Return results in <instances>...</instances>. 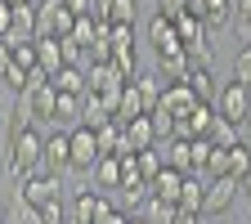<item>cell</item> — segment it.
I'll return each instance as SVG.
<instances>
[{
	"label": "cell",
	"instance_id": "cell-19",
	"mask_svg": "<svg viewBox=\"0 0 251 224\" xmlns=\"http://www.w3.org/2000/svg\"><path fill=\"white\" fill-rule=\"evenodd\" d=\"M14 36L18 41H36V5L31 0H23V5H14Z\"/></svg>",
	"mask_w": 251,
	"mask_h": 224
},
{
	"label": "cell",
	"instance_id": "cell-36",
	"mask_svg": "<svg viewBox=\"0 0 251 224\" xmlns=\"http://www.w3.org/2000/svg\"><path fill=\"white\" fill-rule=\"evenodd\" d=\"M72 18H94V0H58Z\"/></svg>",
	"mask_w": 251,
	"mask_h": 224
},
{
	"label": "cell",
	"instance_id": "cell-21",
	"mask_svg": "<svg viewBox=\"0 0 251 224\" xmlns=\"http://www.w3.org/2000/svg\"><path fill=\"white\" fill-rule=\"evenodd\" d=\"M117 193H121V202H126V206H139V202H148V198H152V188H148V179H144V175H126Z\"/></svg>",
	"mask_w": 251,
	"mask_h": 224
},
{
	"label": "cell",
	"instance_id": "cell-23",
	"mask_svg": "<svg viewBox=\"0 0 251 224\" xmlns=\"http://www.w3.org/2000/svg\"><path fill=\"white\" fill-rule=\"evenodd\" d=\"M135 166H139V175L152 184L157 175H162V166H166V152H162V144H157V148H144V152H135Z\"/></svg>",
	"mask_w": 251,
	"mask_h": 224
},
{
	"label": "cell",
	"instance_id": "cell-22",
	"mask_svg": "<svg viewBox=\"0 0 251 224\" xmlns=\"http://www.w3.org/2000/svg\"><path fill=\"white\" fill-rule=\"evenodd\" d=\"M179 220V206L175 202H162V198H148L144 202V224H175Z\"/></svg>",
	"mask_w": 251,
	"mask_h": 224
},
{
	"label": "cell",
	"instance_id": "cell-16",
	"mask_svg": "<svg viewBox=\"0 0 251 224\" xmlns=\"http://www.w3.org/2000/svg\"><path fill=\"white\" fill-rule=\"evenodd\" d=\"M36 68H41L45 76H54V72L63 68V41H54V36H36Z\"/></svg>",
	"mask_w": 251,
	"mask_h": 224
},
{
	"label": "cell",
	"instance_id": "cell-38",
	"mask_svg": "<svg viewBox=\"0 0 251 224\" xmlns=\"http://www.w3.org/2000/svg\"><path fill=\"white\" fill-rule=\"evenodd\" d=\"M233 23L238 27H251V0H233Z\"/></svg>",
	"mask_w": 251,
	"mask_h": 224
},
{
	"label": "cell",
	"instance_id": "cell-13",
	"mask_svg": "<svg viewBox=\"0 0 251 224\" xmlns=\"http://www.w3.org/2000/svg\"><path fill=\"white\" fill-rule=\"evenodd\" d=\"M90 179H94L99 193H117L121 188V157H99L94 171H90Z\"/></svg>",
	"mask_w": 251,
	"mask_h": 224
},
{
	"label": "cell",
	"instance_id": "cell-30",
	"mask_svg": "<svg viewBox=\"0 0 251 224\" xmlns=\"http://www.w3.org/2000/svg\"><path fill=\"white\" fill-rule=\"evenodd\" d=\"M247 171H251V144L238 139V144L229 148V179H242Z\"/></svg>",
	"mask_w": 251,
	"mask_h": 224
},
{
	"label": "cell",
	"instance_id": "cell-26",
	"mask_svg": "<svg viewBox=\"0 0 251 224\" xmlns=\"http://www.w3.org/2000/svg\"><path fill=\"white\" fill-rule=\"evenodd\" d=\"M206 31H220V27H229L233 23V0H206V14H202Z\"/></svg>",
	"mask_w": 251,
	"mask_h": 224
},
{
	"label": "cell",
	"instance_id": "cell-29",
	"mask_svg": "<svg viewBox=\"0 0 251 224\" xmlns=\"http://www.w3.org/2000/svg\"><path fill=\"white\" fill-rule=\"evenodd\" d=\"M206 139H211L215 148H233V144H238L242 135H238V125H233V121H225V117H215V121H211V130H206Z\"/></svg>",
	"mask_w": 251,
	"mask_h": 224
},
{
	"label": "cell",
	"instance_id": "cell-40",
	"mask_svg": "<svg viewBox=\"0 0 251 224\" xmlns=\"http://www.w3.org/2000/svg\"><path fill=\"white\" fill-rule=\"evenodd\" d=\"M238 135H242V144H251V108H247V117L238 121Z\"/></svg>",
	"mask_w": 251,
	"mask_h": 224
},
{
	"label": "cell",
	"instance_id": "cell-34",
	"mask_svg": "<svg viewBox=\"0 0 251 224\" xmlns=\"http://www.w3.org/2000/svg\"><path fill=\"white\" fill-rule=\"evenodd\" d=\"M233 81H242V85H251V45L233 58Z\"/></svg>",
	"mask_w": 251,
	"mask_h": 224
},
{
	"label": "cell",
	"instance_id": "cell-27",
	"mask_svg": "<svg viewBox=\"0 0 251 224\" xmlns=\"http://www.w3.org/2000/svg\"><path fill=\"white\" fill-rule=\"evenodd\" d=\"M188 90H193L198 94V99L202 103H215V81H211V68H188Z\"/></svg>",
	"mask_w": 251,
	"mask_h": 224
},
{
	"label": "cell",
	"instance_id": "cell-46",
	"mask_svg": "<svg viewBox=\"0 0 251 224\" xmlns=\"http://www.w3.org/2000/svg\"><path fill=\"white\" fill-rule=\"evenodd\" d=\"M5 5H23V0H5Z\"/></svg>",
	"mask_w": 251,
	"mask_h": 224
},
{
	"label": "cell",
	"instance_id": "cell-1",
	"mask_svg": "<svg viewBox=\"0 0 251 224\" xmlns=\"http://www.w3.org/2000/svg\"><path fill=\"white\" fill-rule=\"evenodd\" d=\"M9 179L14 184H23L27 175H36L41 171V162H45V135L36 130V125H23V130L9 139Z\"/></svg>",
	"mask_w": 251,
	"mask_h": 224
},
{
	"label": "cell",
	"instance_id": "cell-5",
	"mask_svg": "<svg viewBox=\"0 0 251 224\" xmlns=\"http://www.w3.org/2000/svg\"><path fill=\"white\" fill-rule=\"evenodd\" d=\"M233 202H238V179L220 175V179H211V184H206V193H202V215H206V220H215V215L233 211Z\"/></svg>",
	"mask_w": 251,
	"mask_h": 224
},
{
	"label": "cell",
	"instance_id": "cell-9",
	"mask_svg": "<svg viewBox=\"0 0 251 224\" xmlns=\"http://www.w3.org/2000/svg\"><path fill=\"white\" fill-rule=\"evenodd\" d=\"M68 166H72V144H68V130L45 135V162H41V171L58 175V171H68Z\"/></svg>",
	"mask_w": 251,
	"mask_h": 224
},
{
	"label": "cell",
	"instance_id": "cell-44",
	"mask_svg": "<svg viewBox=\"0 0 251 224\" xmlns=\"http://www.w3.org/2000/svg\"><path fill=\"white\" fill-rule=\"evenodd\" d=\"M126 224H144V215H130V220H126Z\"/></svg>",
	"mask_w": 251,
	"mask_h": 224
},
{
	"label": "cell",
	"instance_id": "cell-17",
	"mask_svg": "<svg viewBox=\"0 0 251 224\" xmlns=\"http://www.w3.org/2000/svg\"><path fill=\"white\" fill-rule=\"evenodd\" d=\"M179 184H184V171L162 166V175H157L148 188H152V198H162V202H179Z\"/></svg>",
	"mask_w": 251,
	"mask_h": 224
},
{
	"label": "cell",
	"instance_id": "cell-3",
	"mask_svg": "<svg viewBox=\"0 0 251 224\" xmlns=\"http://www.w3.org/2000/svg\"><path fill=\"white\" fill-rule=\"evenodd\" d=\"M72 27H76V18L63 9L58 0H41V5H36V36L63 41V36H72Z\"/></svg>",
	"mask_w": 251,
	"mask_h": 224
},
{
	"label": "cell",
	"instance_id": "cell-6",
	"mask_svg": "<svg viewBox=\"0 0 251 224\" xmlns=\"http://www.w3.org/2000/svg\"><path fill=\"white\" fill-rule=\"evenodd\" d=\"M247 108H251V85H242V81H229L225 90L215 94V117H225L233 125L247 117Z\"/></svg>",
	"mask_w": 251,
	"mask_h": 224
},
{
	"label": "cell",
	"instance_id": "cell-2",
	"mask_svg": "<svg viewBox=\"0 0 251 224\" xmlns=\"http://www.w3.org/2000/svg\"><path fill=\"white\" fill-rule=\"evenodd\" d=\"M112 211V202L99 193V188H76V193L68 198V215H72V224H99L103 215Z\"/></svg>",
	"mask_w": 251,
	"mask_h": 224
},
{
	"label": "cell",
	"instance_id": "cell-8",
	"mask_svg": "<svg viewBox=\"0 0 251 224\" xmlns=\"http://www.w3.org/2000/svg\"><path fill=\"white\" fill-rule=\"evenodd\" d=\"M148 45L157 50V58H166V54H184V41H179L175 23L162 18V14H152V23H148Z\"/></svg>",
	"mask_w": 251,
	"mask_h": 224
},
{
	"label": "cell",
	"instance_id": "cell-20",
	"mask_svg": "<svg viewBox=\"0 0 251 224\" xmlns=\"http://www.w3.org/2000/svg\"><path fill=\"white\" fill-rule=\"evenodd\" d=\"M135 117H144V99H139V90H135V85H126V90H121V99H117L112 121L126 125V121H135Z\"/></svg>",
	"mask_w": 251,
	"mask_h": 224
},
{
	"label": "cell",
	"instance_id": "cell-43",
	"mask_svg": "<svg viewBox=\"0 0 251 224\" xmlns=\"http://www.w3.org/2000/svg\"><path fill=\"white\" fill-rule=\"evenodd\" d=\"M175 224H211V220H206V215H179Z\"/></svg>",
	"mask_w": 251,
	"mask_h": 224
},
{
	"label": "cell",
	"instance_id": "cell-10",
	"mask_svg": "<svg viewBox=\"0 0 251 224\" xmlns=\"http://www.w3.org/2000/svg\"><path fill=\"white\" fill-rule=\"evenodd\" d=\"M198 103H202V99L188 90V81H171V85H166V94H162V108H166L171 117H188Z\"/></svg>",
	"mask_w": 251,
	"mask_h": 224
},
{
	"label": "cell",
	"instance_id": "cell-39",
	"mask_svg": "<svg viewBox=\"0 0 251 224\" xmlns=\"http://www.w3.org/2000/svg\"><path fill=\"white\" fill-rule=\"evenodd\" d=\"M9 27H14V5H5V0H0V36H5Z\"/></svg>",
	"mask_w": 251,
	"mask_h": 224
},
{
	"label": "cell",
	"instance_id": "cell-15",
	"mask_svg": "<svg viewBox=\"0 0 251 224\" xmlns=\"http://www.w3.org/2000/svg\"><path fill=\"white\" fill-rule=\"evenodd\" d=\"M202 193H206V184L198 179V175H184V184H179V215H202Z\"/></svg>",
	"mask_w": 251,
	"mask_h": 224
},
{
	"label": "cell",
	"instance_id": "cell-47",
	"mask_svg": "<svg viewBox=\"0 0 251 224\" xmlns=\"http://www.w3.org/2000/svg\"><path fill=\"white\" fill-rule=\"evenodd\" d=\"M0 94H5V85H0Z\"/></svg>",
	"mask_w": 251,
	"mask_h": 224
},
{
	"label": "cell",
	"instance_id": "cell-32",
	"mask_svg": "<svg viewBox=\"0 0 251 224\" xmlns=\"http://www.w3.org/2000/svg\"><path fill=\"white\" fill-rule=\"evenodd\" d=\"M36 211H41V224H72L68 202H63V198H54V202H45V206H36Z\"/></svg>",
	"mask_w": 251,
	"mask_h": 224
},
{
	"label": "cell",
	"instance_id": "cell-18",
	"mask_svg": "<svg viewBox=\"0 0 251 224\" xmlns=\"http://www.w3.org/2000/svg\"><path fill=\"white\" fill-rule=\"evenodd\" d=\"M94 139H99V157H121V152H130L126 148V130L117 121H108L103 130H94Z\"/></svg>",
	"mask_w": 251,
	"mask_h": 224
},
{
	"label": "cell",
	"instance_id": "cell-4",
	"mask_svg": "<svg viewBox=\"0 0 251 224\" xmlns=\"http://www.w3.org/2000/svg\"><path fill=\"white\" fill-rule=\"evenodd\" d=\"M18 198H23L27 206H45V202L63 198V184H58V175H50V171H36V175H27V179L18 184Z\"/></svg>",
	"mask_w": 251,
	"mask_h": 224
},
{
	"label": "cell",
	"instance_id": "cell-14",
	"mask_svg": "<svg viewBox=\"0 0 251 224\" xmlns=\"http://www.w3.org/2000/svg\"><path fill=\"white\" fill-rule=\"evenodd\" d=\"M121 130H126V148H130V152L157 148V130H152V121H148V117H135V121H126Z\"/></svg>",
	"mask_w": 251,
	"mask_h": 224
},
{
	"label": "cell",
	"instance_id": "cell-45",
	"mask_svg": "<svg viewBox=\"0 0 251 224\" xmlns=\"http://www.w3.org/2000/svg\"><path fill=\"white\" fill-rule=\"evenodd\" d=\"M0 157H5V135H0Z\"/></svg>",
	"mask_w": 251,
	"mask_h": 224
},
{
	"label": "cell",
	"instance_id": "cell-31",
	"mask_svg": "<svg viewBox=\"0 0 251 224\" xmlns=\"http://www.w3.org/2000/svg\"><path fill=\"white\" fill-rule=\"evenodd\" d=\"M135 14H139V0H112L108 5V23L117 27H135Z\"/></svg>",
	"mask_w": 251,
	"mask_h": 224
},
{
	"label": "cell",
	"instance_id": "cell-33",
	"mask_svg": "<svg viewBox=\"0 0 251 224\" xmlns=\"http://www.w3.org/2000/svg\"><path fill=\"white\" fill-rule=\"evenodd\" d=\"M9 50H14V68H23V72L36 68V41H18V45H9Z\"/></svg>",
	"mask_w": 251,
	"mask_h": 224
},
{
	"label": "cell",
	"instance_id": "cell-28",
	"mask_svg": "<svg viewBox=\"0 0 251 224\" xmlns=\"http://www.w3.org/2000/svg\"><path fill=\"white\" fill-rule=\"evenodd\" d=\"M50 81H54L58 94H85V72H81V68H58Z\"/></svg>",
	"mask_w": 251,
	"mask_h": 224
},
{
	"label": "cell",
	"instance_id": "cell-7",
	"mask_svg": "<svg viewBox=\"0 0 251 224\" xmlns=\"http://www.w3.org/2000/svg\"><path fill=\"white\" fill-rule=\"evenodd\" d=\"M68 144H72V171H94V162H99V139H94L90 125H72L68 130Z\"/></svg>",
	"mask_w": 251,
	"mask_h": 224
},
{
	"label": "cell",
	"instance_id": "cell-11",
	"mask_svg": "<svg viewBox=\"0 0 251 224\" xmlns=\"http://www.w3.org/2000/svg\"><path fill=\"white\" fill-rule=\"evenodd\" d=\"M130 85L139 90V99H144V117H148V112H157V108H162V94H166V81H162V76H157V72H139V76H135Z\"/></svg>",
	"mask_w": 251,
	"mask_h": 224
},
{
	"label": "cell",
	"instance_id": "cell-42",
	"mask_svg": "<svg viewBox=\"0 0 251 224\" xmlns=\"http://www.w3.org/2000/svg\"><path fill=\"white\" fill-rule=\"evenodd\" d=\"M238 193H242V198H247V202H251V171H247V175H242V179H238Z\"/></svg>",
	"mask_w": 251,
	"mask_h": 224
},
{
	"label": "cell",
	"instance_id": "cell-37",
	"mask_svg": "<svg viewBox=\"0 0 251 224\" xmlns=\"http://www.w3.org/2000/svg\"><path fill=\"white\" fill-rule=\"evenodd\" d=\"M0 85H9V90H18V94H23V90H27V72H23V68H14V63H9V72L0 76Z\"/></svg>",
	"mask_w": 251,
	"mask_h": 224
},
{
	"label": "cell",
	"instance_id": "cell-35",
	"mask_svg": "<svg viewBox=\"0 0 251 224\" xmlns=\"http://www.w3.org/2000/svg\"><path fill=\"white\" fill-rule=\"evenodd\" d=\"M157 14L175 23V18H184V14H188V0H157Z\"/></svg>",
	"mask_w": 251,
	"mask_h": 224
},
{
	"label": "cell",
	"instance_id": "cell-25",
	"mask_svg": "<svg viewBox=\"0 0 251 224\" xmlns=\"http://www.w3.org/2000/svg\"><path fill=\"white\" fill-rule=\"evenodd\" d=\"M54 125H81V94H58Z\"/></svg>",
	"mask_w": 251,
	"mask_h": 224
},
{
	"label": "cell",
	"instance_id": "cell-41",
	"mask_svg": "<svg viewBox=\"0 0 251 224\" xmlns=\"http://www.w3.org/2000/svg\"><path fill=\"white\" fill-rule=\"evenodd\" d=\"M126 220H130V215H126V211H117V206H112V211H108V215H103L99 224H126Z\"/></svg>",
	"mask_w": 251,
	"mask_h": 224
},
{
	"label": "cell",
	"instance_id": "cell-24",
	"mask_svg": "<svg viewBox=\"0 0 251 224\" xmlns=\"http://www.w3.org/2000/svg\"><path fill=\"white\" fill-rule=\"evenodd\" d=\"M184 58H188V68H211V58H215V45H211V31L198 41H188L184 45Z\"/></svg>",
	"mask_w": 251,
	"mask_h": 224
},
{
	"label": "cell",
	"instance_id": "cell-12",
	"mask_svg": "<svg viewBox=\"0 0 251 224\" xmlns=\"http://www.w3.org/2000/svg\"><path fill=\"white\" fill-rule=\"evenodd\" d=\"M112 121V108L103 94H81V125H90V130H103V125Z\"/></svg>",
	"mask_w": 251,
	"mask_h": 224
}]
</instances>
